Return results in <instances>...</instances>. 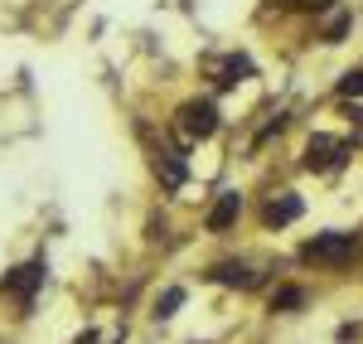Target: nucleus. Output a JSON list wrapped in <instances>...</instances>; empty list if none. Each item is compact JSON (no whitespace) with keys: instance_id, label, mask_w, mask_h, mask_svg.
I'll return each instance as SVG.
<instances>
[{"instance_id":"nucleus-8","label":"nucleus","mask_w":363,"mask_h":344,"mask_svg":"<svg viewBox=\"0 0 363 344\" xmlns=\"http://www.w3.org/2000/svg\"><path fill=\"white\" fill-rule=\"evenodd\" d=\"M208 277H213L218 287H242V291L257 287V272H252L247 262H218V267H213Z\"/></svg>"},{"instance_id":"nucleus-4","label":"nucleus","mask_w":363,"mask_h":344,"mask_svg":"<svg viewBox=\"0 0 363 344\" xmlns=\"http://www.w3.org/2000/svg\"><path fill=\"white\" fill-rule=\"evenodd\" d=\"M339 160H344V141H335V136H310L306 170H335Z\"/></svg>"},{"instance_id":"nucleus-2","label":"nucleus","mask_w":363,"mask_h":344,"mask_svg":"<svg viewBox=\"0 0 363 344\" xmlns=\"http://www.w3.org/2000/svg\"><path fill=\"white\" fill-rule=\"evenodd\" d=\"M179 131L189 136V141H208L213 131H218V107L203 97V102H184L179 107Z\"/></svg>"},{"instance_id":"nucleus-13","label":"nucleus","mask_w":363,"mask_h":344,"mask_svg":"<svg viewBox=\"0 0 363 344\" xmlns=\"http://www.w3.org/2000/svg\"><path fill=\"white\" fill-rule=\"evenodd\" d=\"M339 97H363V68H359V73H344V78H339Z\"/></svg>"},{"instance_id":"nucleus-12","label":"nucleus","mask_w":363,"mask_h":344,"mask_svg":"<svg viewBox=\"0 0 363 344\" xmlns=\"http://www.w3.org/2000/svg\"><path fill=\"white\" fill-rule=\"evenodd\" d=\"M179 301H184V291H179V287H169L165 296H160V306H155V316H160V320L174 316V311H179Z\"/></svg>"},{"instance_id":"nucleus-3","label":"nucleus","mask_w":363,"mask_h":344,"mask_svg":"<svg viewBox=\"0 0 363 344\" xmlns=\"http://www.w3.org/2000/svg\"><path fill=\"white\" fill-rule=\"evenodd\" d=\"M39 287H44V262H25V267H15V272L0 282V296H15L20 306H29Z\"/></svg>"},{"instance_id":"nucleus-7","label":"nucleus","mask_w":363,"mask_h":344,"mask_svg":"<svg viewBox=\"0 0 363 344\" xmlns=\"http://www.w3.org/2000/svg\"><path fill=\"white\" fill-rule=\"evenodd\" d=\"M301 218V199L296 194H277V199L262 209V223L267 228H286V223H296Z\"/></svg>"},{"instance_id":"nucleus-1","label":"nucleus","mask_w":363,"mask_h":344,"mask_svg":"<svg viewBox=\"0 0 363 344\" xmlns=\"http://www.w3.org/2000/svg\"><path fill=\"white\" fill-rule=\"evenodd\" d=\"M301 257L310 267H349V262L359 257V238L354 233H315L301 248Z\"/></svg>"},{"instance_id":"nucleus-14","label":"nucleus","mask_w":363,"mask_h":344,"mask_svg":"<svg viewBox=\"0 0 363 344\" xmlns=\"http://www.w3.org/2000/svg\"><path fill=\"white\" fill-rule=\"evenodd\" d=\"M286 5H291V10H330L335 0H286Z\"/></svg>"},{"instance_id":"nucleus-9","label":"nucleus","mask_w":363,"mask_h":344,"mask_svg":"<svg viewBox=\"0 0 363 344\" xmlns=\"http://www.w3.org/2000/svg\"><path fill=\"white\" fill-rule=\"evenodd\" d=\"M155 170L165 174L169 189H179V184H184V160H179V150H155Z\"/></svg>"},{"instance_id":"nucleus-11","label":"nucleus","mask_w":363,"mask_h":344,"mask_svg":"<svg viewBox=\"0 0 363 344\" xmlns=\"http://www.w3.org/2000/svg\"><path fill=\"white\" fill-rule=\"evenodd\" d=\"M349 25H354L349 15H335V20L325 25V44H344V34H349Z\"/></svg>"},{"instance_id":"nucleus-6","label":"nucleus","mask_w":363,"mask_h":344,"mask_svg":"<svg viewBox=\"0 0 363 344\" xmlns=\"http://www.w3.org/2000/svg\"><path fill=\"white\" fill-rule=\"evenodd\" d=\"M238 213H242V194H238V189H223V194H218V204L208 209V228H213V233H228L233 223H238Z\"/></svg>"},{"instance_id":"nucleus-5","label":"nucleus","mask_w":363,"mask_h":344,"mask_svg":"<svg viewBox=\"0 0 363 344\" xmlns=\"http://www.w3.org/2000/svg\"><path fill=\"white\" fill-rule=\"evenodd\" d=\"M208 73H213V83H218V87H233V83H242V78L252 73V58H242V54L208 58Z\"/></svg>"},{"instance_id":"nucleus-10","label":"nucleus","mask_w":363,"mask_h":344,"mask_svg":"<svg viewBox=\"0 0 363 344\" xmlns=\"http://www.w3.org/2000/svg\"><path fill=\"white\" fill-rule=\"evenodd\" d=\"M306 306V291L301 287H277L272 291V311H301Z\"/></svg>"}]
</instances>
